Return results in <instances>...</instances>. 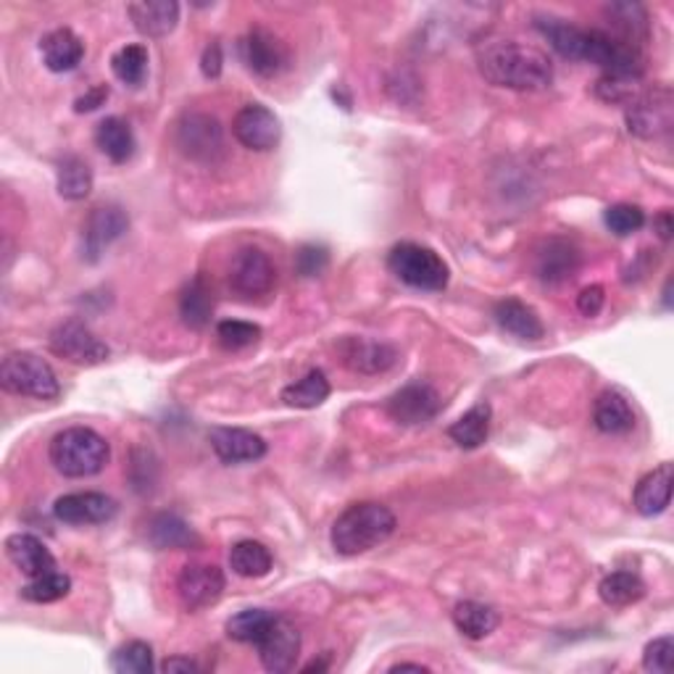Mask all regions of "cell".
Returning <instances> with one entry per match:
<instances>
[{
  "label": "cell",
  "instance_id": "obj_1",
  "mask_svg": "<svg viewBox=\"0 0 674 674\" xmlns=\"http://www.w3.org/2000/svg\"><path fill=\"white\" fill-rule=\"evenodd\" d=\"M477 69L487 82L509 90H545L553 82L549 53L519 40H490L477 48Z\"/></svg>",
  "mask_w": 674,
  "mask_h": 674
},
{
  "label": "cell",
  "instance_id": "obj_2",
  "mask_svg": "<svg viewBox=\"0 0 674 674\" xmlns=\"http://www.w3.org/2000/svg\"><path fill=\"white\" fill-rule=\"evenodd\" d=\"M398 519L387 506L375 500H362L345 509L332 524L330 540L340 556H362V553L383 545L396 532Z\"/></svg>",
  "mask_w": 674,
  "mask_h": 674
},
{
  "label": "cell",
  "instance_id": "obj_3",
  "mask_svg": "<svg viewBox=\"0 0 674 674\" xmlns=\"http://www.w3.org/2000/svg\"><path fill=\"white\" fill-rule=\"evenodd\" d=\"M109 458L111 445L90 427H69L51 440V464L64 477H96L106 469Z\"/></svg>",
  "mask_w": 674,
  "mask_h": 674
},
{
  "label": "cell",
  "instance_id": "obj_4",
  "mask_svg": "<svg viewBox=\"0 0 674 674\" xmlns=\"http://www.w3.org/2000/svg\"><path fill=\"white\" fill-rule=\"evenodd\" d=\"M387 269L409 288L430 292L445 290L451 279V269L443 262V256L422 243L393 245L390 253H387Z\"/></svg>",
  "mask_w": 674,
  "mask_h": 674
},
{
  "label": "cell",
  "instance_id": "obj_5",
  "mask_svg": "<svg viewBox=\"0 0 674 674\" xmlns=\"http://www.w3.org/2000/svg\"><path fill=\"white\" fill-rule=\"evenodd\" d=\"M0 385L13 393V396L35 400H56L62 396V385H58L53 366L30 351H13L3 358Z\"/></svg>",
  "mask_w": 674,
  "mask_h": 674
},
{
  "label": "cell",
  "instance_id": "obj_6",
  "mask_svg": "<svg viewBox=\"0 0 674 674\" xmlns=\"http://www.w3.org/2000/svg\"><path fill=\"white\" fill-rule=\"evenodd\" d=\"M627 130L640 140H656L672 132L674 124V96L672 88L659 85V88L638 92L627 103Z\"/></svg>",
  "mask_w": 674,
  "mask_h": 674
},
{
  "label": "cell",
  "instance_id": "obj_7",
  "mask_svg": "<svg viewBox=\"0 0 674 674\" xmlns=\"http://www.w3.org/2000/svg\"><path fill=\"white\" fill-rule=\"evenodd\" d=\"M48 345L58 358L77 366H98L103 364L111 353L109 345H106L88 324L79 322V319H69V322L58 324L56 330L51 332Z\"/></svg>",
  "mask_w": 674,
  "mask_h": 674
},
{
  "label": "cell",
  "instance_id": "obj_8",
  "mask_svg": "<svg viewBox=\"0 0 674 674\" xmlns=\"http://www.w3.org/2000/svg\"><path fill=\"white\" fill-rule=\"evenodd\" d=\"M177 145L192 162L213 164L224 153L222 124L211 113H185L177 124Z\"/></svg>",
  "mask_w": 674,
  "mask_h": 674
},
{
  "label": "cell",
  "instance_id": "obj_9",
  "mask_svg": "<svg viewBox=\"0 0 674 674\" xmlns=\"http://www.w3.org/2000/svg\"><path fill=\"white\" fill-rule=\"evenodd\" d=\"M230 288L243 298L269 296L277 285V266L262 248H240L230 262Z\"/></svg>",
  "mask_w": 674,
  "mask_h": 674
},
{
  "label": "cell",
  "instance_id": "obj_10",
  "mask_svg": "<svg viewBox=\"0 0 674 674\" xmlns=\"http://www.w3.org/2000/svg\"><path fill=\"white\" fill-rule=\"evenodd\" d=\"M440 409H443V398H440L435 387L427 383L404 385L398 393H393L385 404V411L390 413L393 422L404 427L432 422V419L440 413Z\"/></svg>",
  "mask_w": 674,
  "mask_h": 674
},
{
  "label": "cell",
  "instance_id": "obj_11",
  "mask_svg": "<svg viewBox=\"0 0 674 674\" xmlns=\"http://www.w3.org/2000/svg\"><path fill=\"white\" fill-rule=\"evenodd\" d=\"M232 135L243 148L264 153L277 148L279 137H283V124L272 109L262 103H251L243 106L232 119Z\"/></svg>",
  "mask_w": 674,
  "mask_h": 674
},
{
  "label": "cell",
  "instance_id": "obj_12",
  "mask_svg": "<svg viewBox=\"0 0 674 674\" xmlns=\"http://www.w3.org/2000/svg\"><path fill=\"white\" fill-rule=\"evenodd\" d=\"M224 572L217 564H188L179 572L177 596L188 611H203L224 593Z\"/></svg>",
  "mask_w": 674,
  "mask_h": 674
},
{
  "label": "cell",
  "instance_id": "obj_13",
  "mask_svg": "<svg viewBox=\"0 0 674 674\" xmlns=\"http://www.w3.org/2000/svg\"><path fill=\"white\" fill-rule=\"evenodd\" d=\"M119 506L117 500L106 493L96 490H85V493H69V496H62L53 504V517L64 524H106L117 517Z\"/></svg>",
  "mask_w": 674,
  "mask_h": 674
},
{
  "label": "cell",
  "instance_id": "obj_14",
  "mask_svg": "<svg viewBox=\"0 0 674 674\" xmlns=\"http://www.w3.org/2000/svg\"><path fill=\"white\" fill-rule=\"evenodd\" d=\"M243 62L253 75L258 77H277L279 71L288 69V48L275 32L264 30V26H253L248 35L243 37Z\"/></svg>",
  "mask_w": 674,
  "mask_h": 674
},
{
  "label": "cell",
  "instance_id": "obj_15",
  "mask_svg": "<svg viewBox=\"0 0 674 674\" xmlns=\"http://www.w3.org/2000/svg\"><path fill=\"white\" fill-rule=\"evenodd\" d=\"M258 656L266 672H290L300 656V632L298 627L285 617H275L266 636L258 640Z\"/></svg>",
  "mask_w": 674,
  "mask_h": 674
},
{
  "label": "cell",
  "instance_id": "obj_16",
  "mask_svg": "<svg viewBox=\"0 0 674 674\" xmlns=\"http://www.w3.org/2000/svg\"><path fill=\"white\" fill-rule=\"evenodd\" d=\"M209 443L222 464H253L266 456V440L240 427H217L211 430Z\"/></svg>",
  "mask_w": 674,
  "mask_h": 674
},
{
  "label": "cell",
  "instance_id": "obj_17",
  "mask_svg": "<svg viewBox=\"0 0 674 674\" xmlns=\"http://www.w3.org/2000/svg\"><path fill=\"white\" fill-rule=\"evenodd\" d=\"M126 230H130V217H126L122 206H98L85 222V256L90 262H98L100 253L111 243H117Z\"/></svg>",
  "mask_w": 674,
  "mask_h": 674
},
{
  "label": "cell",
  "instance_id": "obj_18",
  "mask_svg": "<svg viewBox=\"0 0 674 674\" xmlns=\"http://www.w3.org/2000/svg\"><path fill=\"white\" fill-rule=\"evenodd\" d=\"M338 353L349 369L362 372V375H379L398 362V351L393 345L366 338H345L338 345Z\"/></svg>",
  "mask_w": 674,
  "mask_h": 674
},
{
  "label": "cell",
  "instance_id": "obj_19",
  "mask_svg": "<svg viewBox=\"0 0 674 674\" xmlns=\"http://www.w3.org/2000/svg\"><path fill=\"white\" fill-rule=\"evenodd\" d=\"M579 269V251L564 237H551L535 253V275L543 283H564Z\"/></svg>",
  "mask_w": 674,
  "mask_h": 674
},
{
  "label": "cell",
  "instance_id": "obj_20",
  "mask_svg": "<svg viewBox=\"0 0 674 674\" xmlns=\"http://www.w3.org/2000/svg\"><path fill=\"white\" fill-rule=\"evenodd\" d=\"M5 556H9L11 564L30 579L56 570V559H53L48 545H45L40 538L30 535V532H16V535L5 540Z\"/></svg>",
  "mask_w": 674,
  "mask_h": 674
},
{
  "label": "cell",
  "instance_id": "obj_21",
  "mask_svg": "<svg viewBox=\"0 0 674 674\" xmlns=\"http://www.w3.org/2000/svg\"><path fill=\"white\" fill-rule=\"evenodd\" d=\"M132 24L145 37H166L179 22V5L175 0H140L126 5Z\"/></svg>",
  "mask_w": 674,
  "mask_h": 674
},
{
  "label": "cell",
  "instance_id": "obj_22",
  "mask_svg": "<svg viewBox=\"0 0 674 674\" xmlns=\"http://www.w3.org/2000/svg\"><path fill=\"white\" fill-rule=\"evenodd\" d=\"M672 464H662L649 472L632 493V506L640 517H659L672 504Z\"/></svg>",
  "mask_w": 674,
  "mask_h": 674
},
{
  "label": "cell",
  "instance_id": "obj_23",
  "mask_svg": "<svg viewBox=\"0 0 674 674\" xmlns=\"http://www.w3.org/2000/svg\"><path fill=\"white\" fill-rule=\"evenodd\" d=\"M493 317H496L500 330L519 340H540L545 335L543 319L538 317V311L532 309V306H527L524 300L519 298L498 300Z\"/></svg>",
  "mask_w": 674,
  "mask_h": 674
},
{
  "label": "cell",
  "instance_id": "obj_24",
  "mask_svg": "<svg viewBox=\"0 0 674 674\" xmlns=\"http://www.w3.org/2000/svg\"><path fill=\"white\" fill-rule=\"evenodd\" d=\"M40 53H43V62L51 71L64 75V71L77 69V66L82 64L85 43L75 35V32L62 26V30H53L43 37V43H40Z\"/></svg>",
  "mask_w": 674,
  "mask_h": 674
},
{
  "label": "cell",
  "instance_id": "obj_25",
  "mask_svg": "<svg viewBox=\"0 0 674 674\" xmlns=\"http://www.w3.org/2000/svg\"><path fill=\"white\" fill-rule=\"evenodd\" d=\"M593 424L604 435H627L636 427V411L622 393L606 390L593 406Z\"/></svg>",
  "mask_w": 674,
  "mask_h": 674
},
{
  "label": "cell",
  "instance_id": "obj_26",
  "mask_svg": "<svg viewBox=\"0 0 674 674\" xmlns=\"http://www.w3.org/2000/svg\"><path fill=\"white\" fill-rule=\"evenodd\" d=\"M213 288L209 285V279L203 275L192 277L188 285H185L183 292H179V317H183L185 327L190 330H203L209 327L213 317Z\"/></svg>",
  "mask_w": 674,
  "mask_h": 674
},
{
  "label": "cell",
  "instance_id": "obj_27",
  "mask_svg": "<svg viewBox=\"0 0 674 674\" xmlns=\"http://www.w3.org/2000/svg\"><path fill=\"white\" fill-rule=\"evenodd\" d=\"M96 145L113 164H126L135 156V135H132V126L124 122L122 117H109L96 126Z\"/></svg>",
  "mask_w": 674,
  "mask_h": 674
},
{
  "label": "cell",
  "instance_id": "obj_28",
  "mask_svg": "<svg viewBox=\"0 0 674 674\" xmlns=\"http://www.w3.org/2000/svg\"><path fill=\"white\" fill-rule=\"evenodd\" d=\"M490 419H493L490 404H485L483 400V404L472 406L464 417H458L456 422L449 427V438L458 445V449L475 451L479 445H485L487 435H490Z\"/></svg>",
  "mask_w": 674,
  "mask_h": 674
},
{
  "label": "cell",
  "instance_id": "obj_29",
  "mask_svg": "<svg viewBox=\"0 0 674 674\" xmlns=\"http://www.w3.org/2000/svg\"><path fill=\"white\" fill-rule=\"evenodd\" d=\"M538 32L551 43V48L559 53V56L572 58V62H583L585 53V37L587 30H579V26L564 22V19H538L535 22Z\"/></svg>",
  "mask_w": 674,
  "mask_h": 674
},
{
  "label": "cell",
  "instance_id": "obj_30",
  "mask_svg": "<svg viewBox=\"0 0 674 674\" xmlns=\"http://www.w3.org/2000/svg\"><path fill=\"white\" fill-rule=\"evenodd\" d=\"M453 625L469 640H483L498 630L500 617L493 606L479 604V600H462L453 609Z\"/></svg>",
  "mask_w": 674,
  "mask_h": 674
},
{
  "label": "cell",
  "instance_id": "obj_31",
  "mask_svg": "<svg viewBox=\"0 0 674 674\" xmlns=\"http://www.w3.org/2000/svg\"><path fill=\"white\" fill-rule=\"evenodd\" d=\"M148 538L162 551H188L200 543L196 532L190 530V524L179 519L177 513H158L148 527Z\"/></svg>",
  "mask_w": 674,
  "mask_h": 674
},
{
  "label": "cell",
  "instance_id": "obj_32",
  "mask_svg": "<svg viewBox=\"0 0 674 674\" xmlns=\"http://www.w3.org/2000/svg\"><path fill=\"white\" fill-rule=\"evenodd\" d=\"M606 16L611 19L614 30H617L614 37L625 40L636 48L649 40V11L640 3H611L606 5Z\"/></svg>",
  "mask_w": 674,
  "mask_h": 674
},
{
  "label": "cell",
  "instance_id": "obj_33",
  "mask_svg": "<svg viewBox=\"0 0 674 674\" xmlns=\"http://www.w3.org/2000/svg\"><path fill=\"white\" fill-rule=\"evenodd\" d=\"M230 566L240 577L258 579L269 575L275 559H272V551L264 543H258V540H240L230 551Z\"/></svg>",
  "mask_w": 674,
  "mask_h": 674
},
{
  "label": "cell",
  "instance_id": "obj_34",
  "mask_svg": "<svg viewBox=\"0 0 674 674\" xmlns=\"http://www.w3.org/2000/svg\"><path fill=\"white\" fill-rule=\"evenodd\" d=\"M330 379H327L324 372L311 369L303 379L285 387L283 400L290 409H317V406H322L330 398Z\"/></svg>",
  "mask_w": 674,
  "mask_h": 674
},
{
  "label": "cell",
  "instance_id": "obj_35",
  "mask_svg": "<svg viewBox=\"0 0 674 674\" xmlns=\"http://www.w3.org/2000/svg\"><path fill=\"white\" fill-rule=\"evenodd\" d=\"M598 596L609 606H630L645 596V583L632 572H611L600 579Z\"/></svg>",
  "mask_w": 674,
  "mask_h": 674
},
{
  "label": "cell",
  "instance_id": "obj_36",
  "mask_svg": "<svg viewBox=\"0 0 674 674\" xmlns=\"http://www.w3.org/2000/svg\"><path fill=\"white\" fill-rule=\"evenodd\" d=\"M92 190V169L85 158L66 156L58 164V192L66 200H85Z\"/></svg>",
  "mask_w": 674,
  "mask_h": 674
},
{
  "label": "cell",
  "instance_id": "obj_37",
  "mask_svg": "<svg viewBox=\"0 0 674 674\" xmlns=\"http://www.w3.org/2000/svg\"><path fill=\"white\" fill-rule=\"evenodd\" d=\"M275 617L277 614L266 609H245L226 619V636L237 640V643L258 645V640L266 636V630L275 622Z\"/></svg>",
  "mask_w": 674,
  "mask_h": 674
},
{
  "label": "cell",
  "instance_id": "obj_38",
  "mask_svg": "<svg viewBox=\"0 0 674 674\" xmlns=\"http://www.w3.org/2000/svg\"><path fill=\"white\" fill-rule=\"evenodd\" d=\"M111 69L117 79H122L124 85H132V88H137V85H143L145 75H148V48L145 45H124V48H119L113 53L111 58Z\"/></svg>",
  "mask_w": 674,
  "mask_h": 674
},
{
  "label": "cell",
  "instance_id": "obj_39",
  "mask_svg": "<svg viewBox=\"0 0 674 674\" xmlns=\"http://www.w3.org/2000/svg\"><path fill=\"white\" fill-rule=\"evenodd\" d=\"M71 593V577L64 572H45V575L32 577L22 587V598L30 604H56Z\"/></svg>",
  "mask_w": 674,
  "mask_h": 674
},
{
  "label": "cell",
  "instance_id": "obj_40",
  "mask_svg": "<svg viewBox=\"0 0 674 674\" xmlns=\"http://www.w3.org/2000/svg\"><path fill=\"white\" fill-rule=\"evenodd\" d=\"M111 670L119 674H148L153 672V649L143 640H132L113 651Z\"/></svg>",
  "mask_w": 674,
  "mask_h": 674
},
{
  "label": "cell",
  "instance_id": "obj_41",
  "mask_svg": "<svg viewBox=\"0 0 674 674\" xmlns=\"http://www.w3.org/2000/svg\"><path fill=\"white\" fill-rule=\"evenodd\" d=\"M217 338L226 351H240L258 343L262 327L253 322H240V319H224V322L217 324Z\"/></svg>",
  "mask_w": 674,
  "mask_h": 674
},
{
  "label": "cell",
  "instance_id": "obj_42",
  "mask_svg": "<svg viewBox=\"0 0 674 674\" xmlns=\"http://www.w3.org/2000/svg\"><path fill=\"white\" fill-rule=\"evenodd\" d=\"M604 222L614 232V235L627 237V235H632V232H638L640 226L645 224V213H643V209H640V206L614 203V206H609V209H606Z\"/></svg>",
  "mask_w": 674,
  "mask_h": 674
},
{
  "label": "cell",
  "instance_id": "obj_43",
  "mask_svg": "<svg viewBox=\"0 0 674 674\" xmlns=\"http://www.w3.org/2000/svg\"><path fill=\"white\" fill-rule=\"evenodd\" d=\"M672 653H674V640L670 636L651 640L643 651V670L666 674L672 670Z\"/></svg>",
  "mask_w": 674,
  "mask_h": 674
},
{
  "label": "cell",
  "instance_id": "obj_44",
  "mask_svg": "<svg viewBox=\"0 0 674 674\" xmlns=\"http://www.w3.org/2000/svg\"><path fill=\"white\" fill-rule=\"evenodd\" d=\"M330 264V251L324 245H303L296 253V272L300 277H319Z\"/></svg>",
  "mask_w": 674,
  "mask_h": 674
},
{
  "label": "cell",
  "instance_id": "obj_45",
  "mask_svg": "<svg viewBox=\"0 0 674 674\" xmlns=\"http://www.w3.org/2000/svg\"><path fill=\"white\" fill-rule=\"evenodd\" d=\"M598 98L609 100V103H630L638 96L636 79H619V77H600L596 85Z\"/></svg>",
  "mask_w": 674,
  "mask_h": 674
},
{
  "label": "cell",
  "instance_id": "obj_46",
  "mask_svg": "<svg viewBox=\"0 0 674 674\" xmlns=\"http://www.w3.org/2000/svg\"><path fill=\"white\" fill-rule=\"evenodd\" d=\"M606 303V292L600 285H590V288H585L577 296V309L583 317H598L600 309H604Z\"/></svg>",
  "mask_w": 674,
  "mask_h": 674
},
{
  "label": "cell",
  "instance_id": "obj_47",
  "mask_svg": "<svg viewBox=\"0 0 674 674\" xmlns=\"http://www.w3.org/2000/svg\"><path fill=\"white\" fill-rule=\"evenodd\" d=\"M111 90L109 85H96V88H90L85 96H79L75 100V111L77 113H90V111H98L100 106H106V100H109Z\"/></svg>",
  "mask_w": 674,
  "mask_h": 674
},
{
  "label": "cell",
  "instance_id": "obj_48",
  "mask_svg": "<svg viewBox=\"0 0 674 674\" xmlns=\"http://www.w3.org/2000/svg\"><path fill=\"white\" fill-rule=\"evenodd\" d=\"M222 66H224L222 45L211 43L209 48L203 51V58H200V71H203V77L217 79L219 75H222Z\"/></svg>",
  "mask_w": 674,
  "mask_h": 674
},
{
  "label": "cell",
  "instance_id": "obj_49",
  "mask_svg": "<svg viewBox=\"0 0 674 674\" xmlns=\"http://www.w3.org/2000/svg\"><path fill=\"white\" fill-rule=\"evenodd\" d=\"M200 666L192 662V659H185V656H175V659H166V662L162 664V672H169V674H175V672H185V674H190V672H198Z\"/></svg>",
  "mask_w": 674,
  "mask_h": 674
},
{
  "label": "cell",
  "instance_id": "obj_50",
  "mask_svg": "<svg viewBox=\"0 0 674 674\" xmlns=\"http://www.w3.org/2000/svg\"><path fill=\"white\" fill-rule=\"evenodd\" d=\"M653 230H656V235L662 240H670L674 232V219L672 211H662L656 219H653Z\"/></svg>",
  "mask_w": 674,
  "mask_h": 674
},
{
  "label": "cell",
  "instance_id": "obj_51",
  "mask_svg": "<svg viewBox=\"0 0 674 674\" xmlns=\"http://www.w3.org/2000/svg\"><path fill=\"white\" fill-rule=\"evenodd\" d=\"M430 672L424 664H409V662H400L396 666H390V672Z\"/></svg>",
  "mask_w": 674,
  "mask_h": 674
}]
</instances>
